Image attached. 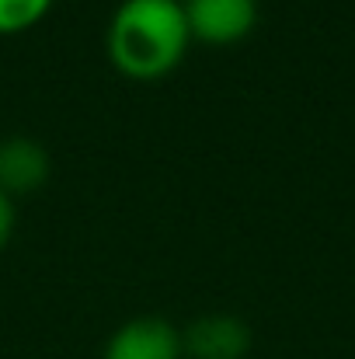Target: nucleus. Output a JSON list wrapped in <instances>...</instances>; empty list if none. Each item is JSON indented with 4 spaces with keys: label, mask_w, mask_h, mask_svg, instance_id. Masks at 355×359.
Segmentation results:
<instances>
[{
    "label": "nucleus",
    "mask_w": 355,
    "mask_h": 359,
    "mask_svg": "<svg viewBox=\"0 0 355 359\" xmlns=\"http://www.w3.org/2000/svg\"><path fill=\"white\" fill-rule=\"evenodd\" d=\"M102 359H185L181 328L164 318H132L109 335Z\"/></svg>",
    "instance_id": "obj_3"
},
{
    "label": "nucleus",
    "mask_w": 355,
    "mask_h": 359,
    "mask_svg": "<svg viewBox=\"0 0 355 359\" xmlns=\"http://www.w3.org/2000/svg\"><path fill=\"white\" fill-rule=\"evenodd\" d=\"M14 220H18V213H14V199L0 189V251L7 248V241L14 234Z\"/></svg>",
    "instance_id": "obj_7"
},
{
    "label": "nucleus",
    "mask_w": 355,
    "mask_h": 359,
    "mask_svg": "<svg viewBox=\"0 0 355 359\" xmlns=\"http://www.w3.org/2000/svg\"><path fill=\"white\" fill-rule=\"evenodd\" d=\"M105 46L122 77L157 81L171 74L192 46L181 0H122L109 21Z\"/></svg>",
    "instance_id": "obj_1"
},
{
    "label": "nucleus",
    "mask_w": 355,
    "mask_h": 359,
    "mask_svg": "<svg viewBox=\"0 0 355 359\" xmlns=\"http://www.w3.org/2000/svg\"><path fill=\"white\" fill-rule=\"evenodd\" d=\"M53 171L49 150L32 136H7L0 140V189L14 199L46 185Z\"/></svg>",
    "instance_id": "obj_5"
},
{
    "label": "nucleus",
    "mask_w": 355,
    "mask_h": 359,
    "mask_svg": "<svg viewBox=\"0 0 355 359\" xmlns=\"http://www.w3.org/2000/svg\"><path fill=\"white\" fill-rule=\"evenodd\" d=\"M185 359H244L251 353V328L234 314H206L181 328Z\"/></svg>",
    "instance_id": "obj_4"
},
{
    "label": "nucleus",
    "mask_w": 355,
    "mask_h": 359,
    "mask_svg": "<svg viewBox=\"0 0 355 359\" xmlns=\"http://www.w3.org/2000/svg\"><path fill=\"white\" fill-rule=\"evenodd\" d=\"M188 35L202 46H234L258 25V0H181Z\"/></svg>",
    "instance_id": "obj_2"
},
{
    "label": "nucleus",
    "mask_w": 355,
    "mask_h": 359,
    "mask_svg": "<svg viewBox=\"0 0 355 359\" xmlns=\"http://www.w3.org/2000/svg\"><path fill=\"white\" fill-rule=\"evenodd\" d=\"M53 0H0V35H18L35 28L49 14Z\"/></svg>",
    "instance_id": "obj_6"
}]
</instances>
